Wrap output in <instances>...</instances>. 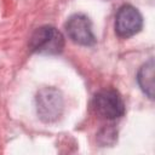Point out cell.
Here are the masks:
<instances>
[{"mask_svg": "<svg viewBox=\"0 0 155 155\" xmlns=\"http://www.w3.org/2000/svg\"><path fill=\"white\" fill-rule=\"evenodd\" d=\"M36 113L42 122L57 121L64 111V99L59 90L54 87L41 88L35 97Z\"/></svg>", "mask_w": 155, "mask_h": 155, "instance_id": "obj_1", "label": "cell"}, {"mask_svg": "<svg viewBox=\"0 0 155 155\" xmlns=\"http://www.w3.org/2000/svg\"><path fill=\"white\" fill-rule=\"evenodd\" d=\"M29 48L34 53L58 54L64 48V36L54 27L42 25L31 34Z\"/></svg>", "mask_w": 155, "mask_h": 155, "instance_id": "obj_2", "label": "cell"}, {"mask_svg": "<svg viewBox=\"0 0 155 155\" xmlns=\"http://www.w3.org/2000/svg\"><path fill=\"white\" fill-rule=\"evenodd\" d=\"M154 59L150 58L139 68L137 74V81L140 90L150 99H154Z\"/></svg>", "mask_w": 155, "mask_h": 155, "instance_id": "obj_6", "label": "cell"}, {"mask_svg": "<svg viewBox=\"0 0 155 155\" xmlns=\"http://www.w3.org/2000/svg\"><path fill=\"white\" fill-rule=\"evenodd\" d=\"M143 17L132 5H122L115 16V33L122 39H128L140 31Z\"/></svg>", "mask_w": 155, "mask_h": 155, "instance_id": "obj_4", "label": "cell"}, {"mask_svg": "<svg viewBox=\"0 0 155 155\" xmlns=\"http://www.w3.org/2000/svg\"><path fill=\"white\" fill-rule=\"evenodd\" d=\"M92 109L96 115L105 120H116L125 115V103L121 94L114 88L98 91L92 99Z\"/></svg>", "mask_w": 155, "mask_h": 155, "instance_id": "obj_3", "label": "cell"}, {"mask_svg": "<svg viewBox=\"0 0 155 155\" xmlns=\"http://www.w3.org/2000/svg\"><path fill=\"white\" fill-rule=\"evenodd\" d=\"M65 31L68 38L82 46H92L96 44V36L92 30L90 18L84 13H75L65 22Z\"/></svg>", "mask_w": 155, "mask_h": 155, "instance_id": "obj_5", "label": "cell"}]
</instances>
